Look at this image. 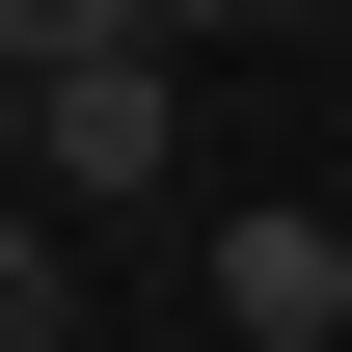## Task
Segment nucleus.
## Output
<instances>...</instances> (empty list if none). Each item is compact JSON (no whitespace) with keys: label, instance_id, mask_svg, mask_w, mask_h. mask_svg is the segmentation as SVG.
Returning a JSON list of instances; mask_svg holds the SVG:
<instances>
[{"label":"nucleus","instance_id":"nucleus-3","mask_svg":"<svg viewBox=\"0 0 352 352\" xmlns=\"http://www.w3.org/2000/svg\"><path fill=\"white\" fill-rule=\"evenodd\" d=\"M0 54H28V82L54 54H163V0H0Z\"/></svg>","mask_w":352,"mask_h":352},{"label":"nucleus","instance_id":"nucleus-4","mask_svg":"<svg viewBox=\"0 0 352 352\" xmlns=\"http://www.w3.org/2000/svg\"><path fill=\"white\" fill-rule=\"evenodd\" d=\"M217 28H298V0H163V54H217Z\"/></svg>","mask_w":352,"mask_h":352},{"label":"nucleus","instance_id":"nucleus-1","mask_svg":"<svg viewBox=\"0 0 352 352\" xmlns=\"http://www.w3.org/2000/svg\"><path fill=\"white\" fill-rule=\"evenodd\" d=\"M190 163V54H54L28 82V190L54 217H109V190H163Z\"/></svg>","mask_w":352,"mask_h":352},{"label":"nucleus","instance_id":"nucleus-2","mask_svg":"<svg viewBox=\"0 0 352 352\" xmlns=\"http://www.w3.org/2000/svg\"><path fill=\"white\" fill-rule=\"evenodd\" d=\"M217 325H244V352H352V217H298V190L217 217Z\"/></svg>","mask_w":352,"mask_h":352}]
</instances>
